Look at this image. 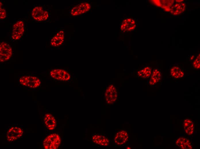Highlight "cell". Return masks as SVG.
Listing matches in <instances>:
<instances>
[{"mask_svg": "<svg viewBox=\"0 0 200 149\" xmlns=\"http://www.w3.org/2000/svg\"><path fill=\"white\" fill-rule=\"evenodd\" d=\"M61 142L60 136L57 134H52L45 138L43 142V146L46 149H56L60 146Z\"/></svg>", "mask_w": 200, "mask_h": 149, "instance_id": "6da1fadb", "label": "cell"}, {"mask_svg": "<svg viewBox=\"0 0 200 149\" xmlns=\"http://www.w3.org/2000/svg\"><path fill=\"white\" fill-rule=\"evenodd\" d=\"M23 132V129L19 126L17 125L11 126L7 131L6 139L8 142H13L21 137Z\"/></svg>", "mask_w": 200, "mask_h": 149, "instance_id": "7a4b0ae2", "label": "cell"}, {"mask_svg": "<svg viewBox=\"0 0 200 149\" xmlns=\"http://www.w3.org/2000/svg\"><path fill=\"white\" fill-rule=\"evenodd\" d=\"M118 95L117 87L114 84H111L107 88L105 93L106 103L109 105L114 104L118 98Z\"/></svg>", "mask_w": 200, "mask_h": 149, "instance_id": "3957f363", "label": "cell"}, {"mask_svg": "<svg viewBox=\"0 0 200 149\" xmlns=\"http://www.w3.org/2000/svg\"><path fill=\"white\" fill-rule=\"evenodd\" d=\"M137 27V24L134 19L125 17L122 19L120 23V31L123 33L132 32Z\"/></svg>", "mask_w": 200, "mask_h": 149, "instance_id": "277c9868", "label": "cell"}, {"mask_svg": "<svg viewBox=\"0 0 200 149\" xmlns=\"http://www.w3.org/2000/svg\"><path fill=\"white\" fill-rule=\"evenodd\" d=\"M12 53L11 46L5 42L0 43V62H3L10 59Z\"/></svg>", "mask_w": 200, "mask_h": 149, "instance_id": "5b68a950", "label": "cell"}, {"mask_svg": "<svg viewBox=\"0 0 200 149\" xmlns=\"http://www.w3.org/2000/svg\"><path fill=\"white\" fill-rule=\"evenodd\" d=\"M21 84L31 88H36L40 85V80L37 77L32 76H24L19 79Z\"/></svg>", "mask_w": 200, "mask_h": 149, "instance_id": "8992f818", "label": "cell"}, {"mask_svg": "<svg viewBox=\"0 0 200 149\" xmlns=\"http://www.w3.org/2000/svg\"><path fill=\"white\" fill-rule=\"evenodd\" d=\"M24 25L22 20H18L13 24L11 32V38L14 40L20 39L22 36L24 32Z\"/></svg>", "mask_w": 200, "mask_h": 149, "instance_id": "52a82bcc", "label": "cell"}, {"mask_svg": "<svg viewBox=\"0 0 200 149\" xmlns=\"http://www.w3.org/2000/svg\"><path fill=\"white\" fill-rule=\"evenodd\" d=\"M31 15L34 19L39 21H45L49 17L48 12L40 6H36L33 8Z\"/></svg>", "mask_w": 200, "mask_h": 149, "instance_id": "ba28073f", "label": "cell"}, {"mask_svg": "<svg viewBox=\"0 0 200 149\" xmlns=\"http://www.w3.org/2000/svg\"><path fill=\"white\" fill-rule=\"evenodd\" d=\"M51 77L57 80L63 81L69 80L70 76V74L65 70L61 69H54L50 72Z\"/></svg>", "mask_w": 200, "mask_h": 149, "instance_id": "9c48e42d", "label": "cell"}, {"mask_svg": "<svg viewBox=\"0 0 200 149\" xmlns=\"http://www.w3.org/2000/svg\"><path fill=\"white\" fill-rule=\"evenodd\" d=\"M128 138V133L126 131L124 130H120L115 135L114 143L118 146L123 145L126 143Z\"/></svg>", "mask_w": 200, "mask_h": 149, "instance_id": "30bf717a", "label": "cell"}, {"mask_svg": "<svg viewBox=\"0 0 200 149\" xmlns=\"http://www.w3.org/2000/svg\"><path fill=\"white\" fill-rule=\"evenodd\" d=\"M93 142L99 146H108L109 144V139L105 136L100 134H95L92 138Z\"/></svg>", "mask_w": 200, "mask_h": 149, "instance_id": "8fae6325", "label": "cell"}, {"mask_svg": "<svg viewBox=\"0 0 200 149\" xmlns=\"http://www.w3.org/2000/svg\"><path fill=\"white\" fill-rule=\"evenodd\" d=\"M186 4L184 2L176 3L171 6L170 12L174 15H177L182 13L185 11Z\"/></svg>", "mask_w": 200, "mask_h": 149, "instance_id": "7c38bea8", "label": "cell"}, {"mask_svg": "<svg viewBox=\"0 0 200 149\" xmlns=\"http://www.w3.org/2000/svg\"><path fill=\"white\" fill-rule=\"evenodd\" d=\"M44 121L45 126L49 130L55 129L56 126V122L54 117L51 114H45L44 118Z\"/></svg>", "mask_w": 200, "mask_h": 149, "instance_id": "4fadbf2b", "label": "cell"}, {"mask_svg": "<svg viewBox=\"0 0 200 149\" xmlns=\"http://www.w3.org/2000/svg\"><path fill=\"white\" fill-rule=\"evenodd\" d=\"M64 32L63 30H61L57 32L51 40V45L56 47L61 45L64 41Z\"/></svg>", "mask_w": 200, "mask_h": 149, "instance_id": "5bb4252c", "label": "cell"}, {"mask_svg": "<svg viewBox=\"0 0 200 149\" xmlns=\"http://www.w3.org/2000/svg\"><path fill=\"white\" fill-rule=\"evenodd\" d=\"M161 79V72L157 69L153 70L152 72L149 84L153 85L160 81Z\"/></svg>", "mask_w": 200, "mask_h": 149, "instance_id": "9a60e30c", "label": "cell"}, {"mask_svg": "<svg viewBox=\"0 0 200 149\" xmlns=\"http://www.w3.org/2000/svg\"><path fill=\"white\" fill-rule=\"evenodd\" d=\"M151 68L150 66H147L138 70L137 75L139 77L144 79L149 77L151 74Z\"/></svg>", "mask_w": 200, "mask_h": 149, "instance_id": "2e32d148", "label": "cell"}, {"mask_svg": "<svg viewBox=\"0 0 200 149\" xmlns=\"http://www.w3.org/2000/svg\"><path fill=\"white\" fill-rule=\"evenodd\" d=\"M170 74L173 77L177 79L182 78L184 75L183 72L177 66H174L171 68Z\"/></svg>", "mask_w": 200, "mask_h": 149, "instance_id": "e0dca14e", "label": "cell"}, {"mask_svg": "<svg viewBox=\"0 0 200 149\" xmlns=\"http://www.w3.org/2000/svg\"><path fill=\"white\" fill-rule=\"evenodd\" d=\"M161 7L167 11H170V8L173 5L174 0H161Z\"/></svg>", "mask_w": 200, "mask_h": 149, "instance_id": "ac0fdd59", "label": "cell"}, {"mask_svg": "<svg viewBox=\"0 0 200 149\" xmlns=\"http://www.w3.org/2000/svg\"><path fill=\"white\" fill-rule=\"evenodd\" d=\"M78 6L82 14L89 11L91 8V4L87 2L82 3L79 4Z\"/></svg>", "mask_w": 200, "mask_h": 149, "instance_id": "d6986e66", "label": "cell"}, {"mask_svg": "<svg viewBox=\"0 0 200 149\" xmlns=\"http://www.w3.org/2000/svg\"><path fill=\"white\" fill-rule=\"evenodd\" d=\"M71 14L73 16H76L82 14L78 5L74 7L71 9Z\"/></svg>", "mask_w": 200, "mask_h": 149, "instance_id": "ffe728a7", "label": "cell"}, {"mask_svg": "<svg viewBox=\"0 0 200 149\" xmlns=\"http://www.w3.org/2000/svg\"><path fill=\"white\" fill-rule=\"evenodd\" d=\"M200 54L199 55L196 59L195 60L193 63V67L197 69H199L200 67Z\"/></svg>", "mask_w": 200, "mask_h": 149, "instance_id": "44dd1931", "label": "cell"}, {"mask_svg": "<svg viewBox=\"0 0 200 149\" xmlns=\"http://www.w3.org/2000/svg\"><path fill=\"white\" fill-rule=\"evenodd\" d=\"M7 15V12L5 9L3 8H0V19H4L6 17Z\"/></svg>", "mask_w": 200, "mask_h": 149, "instance_id": "7402d4cb", "label": "cell"}, {"mask_svg": "<svg viewBox=\"0 0 200 149\" xmlns=\"http://www.w3.org/2000/svg\"><path fill=\"white\" fill-rule=\"evenodd\" d=\"M0 8H1V7H2V3L1 2V1H0Z\"/></svg>", "mask_w": 200, "mask_h": 149, "instance_id": "603a6c76", "label": "cell"}, {"mask_svg": "<svg viewBox=\"0 0 200 149\" xmlns=\"http://www.w3.org/2000/svg\"><path fill=\"white\" fill-rule=\"evenodd\" d=\"M126 149H131V148L129 146H128L126 147Z\"/></svg>", "mask_w": 200, "mask_h": 149, "instance_id": "cb8c5ba5", "label": "cell"}]
</instances>
